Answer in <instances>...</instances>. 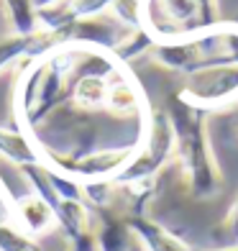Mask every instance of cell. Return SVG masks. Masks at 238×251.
I'll use <instances>...</instances> for the list:
<instances>
[{
    "label": "cell",
    "instance_id": "cell-1",
    "mask_svg": "<svg viewBox=\"0 0 238 251\" xmlns=\"http://www.w3.org/2000/svg\"><path fill=\"white\" fill-rule=\"evenodd\" d=\"M164 113L174 131V159L185 172L190 198L213 200L223 187V177L210 146L208 110L174 93L167 98Z\"/></svg>",
    "mask_w": 238,
    "mask_h": 251
},
{
    "label": "cell",
    "instance_id": "cell-2",
    "mask_svg": "<svg viewBox=\"0 0 238 251\" xmlns=\"http://www.w3.org/2000/svg\"><path fill=\"white\" fill-rule=\"evenodd\" d=\"M143 28L156 41H177L220 26V18L210 16L200 0H141Z\"/></svg>",
    "mask_w": 238,
    "mask_h": 251
},
{
    "label": "cell",
    "instance_id": "cell-3",
    "mask_svg": "<svg viewBox=\"0 0 238 251\" xmlns=\"http://www.w3.org/2000/svg\"><path fill=\"white\" fill-rule=\"evenodd\" d=\"M179 93L205 110L228 105L238 100V64H218L187 75Z\"/></svg>",
    "mask_w": 238,
    "mask_h": 251
},
{
    "label": "cell",
    "instance_id": "cell-4",
    "mask_svg": "<svg viewBox=\"0 0 238 251\" xmlns=\"http://www.w3.org/2000/svg\"><path fill=\"white\" fill-rule=\"evenodd\" d=\"M139 146H103L95 149L79 159H62V162H47L49 167L59 169V172L70 175L79 182H90V179H116L123 167L131 162V156L136 154Z\"/></svg>",
    "mask_w": 238,
    "mask_h": 251
},
{
    "label": "cell",
    "instance_id": "cell-5",
    "mask_svg": "<svg viewBox=\"0 0 238 251\" xmlns=\"http://www.w3.org/2000/svg\"><path fill=\"white\" fill-rule=\"evenodd\" d=\"M128 33L131 31L113 13H97V16L77 18L59 36V47L62 44H72V47H90V49H103L113 54Z\"/></svg>",
    "mask_w": 238,
    "mask_h": 251
},
{
    "label": "cell",
    "instance_id": "cell-6",
    "mask_svg": "<svg viewBox=\"0 0 238 251\" xmlns=\"http://www.w3.org/2000/svg\"><path fill=\"white\" fill-rule=\"evenodd\" d=\"M93 236L97 251H133L136 236L126 215H116L110 208H95Z\"/></svg>",
    "mask_w": 238,
    "mask_h": 251
},
{
    "label": "cell",
    "instance_id": "cell-7",
    "mask_svg": "<svg viewBox=\"0 0 238 251\" xmlns=\"http://www.w3.org/2000/svg\"><path fill=\"white\" fill-rule=\"evenodd\" d=\"M141 93L136 87L133 79L123 72V67L108 77V98H105V110L110 116H116L120 121H143L141 113Z\"/></svg>",
    "mask_w": 238,
    "mask_h": 251
},
{
    "label": "cell",
    "instance_id": "cell-8",
    "mask_svg": "<svg viewBox=\"0 0 238 251\" xmlns=\"http://www.w3.org/2000/svg\"><path fill=\"white\" fill-rule=\"evenodd\" d=\"M10 213H13V223L21 228L24 233L28 236H41V233H49L51 228H56V215H54V208L41 200L39 195H33V192H28V195L13 200V205H10Z\"/></svg>",
    "mask_w": 238,
    "mask_h": 251
},
{
    "label": "cell",
    "instance_id": "cell-9",
    "mask_svg": "<svg viewBox=\"0 0 238 251\" xmlns=\"http://www.w3.org/2000/svg\"><path fill=\"white\" fill-rule=\"evenodd\" d=\"M126 221L143 251H197L149 215H126Z\"/></svg>",
    "mask_w": 238,
    "mask_h": 251
},
{
    "label": "cell",
    "instance_id": "cell-10",
    "mask_svg": "<svg viewBox=\"0 0 238 251\" xmlns=\"http://www.w3.org/2000/svg\"><path fill=\"white\" fill-rule=\"evenodd\" d=\"M56 47H59V41H56L51 33H47V31H36V33H28V36H24V33H13V36L0 39V75L18 59L44 56V54H49Z\"/></svg>",
    "mask_w": 238,
    "mask_h": 251
},
{
    "label": "cell",
    "instance_id": "cell-11",
    "mask_svg": "<svg viewBox=\"0 0 238 251\" xmlns=\"http://www.w3.org/2000/svg\"><path fill=\"white\" fill-rule=\"evenodd\" d=\"M0 156L18 167L41 162V154L36 144L31 141V136L16 126H0Z\"/></svg>",
    "mask_w": 238,
    "mask_h": 251
},
{
    "label": "cell",
    "instance_id": "cell-12",
    "mask_svg": "<svg viewBox=\"0 0 238 251\" xmlns=\"http://www.w3.org/2000/svg\"><path fill=\"white\" fill-rule=\"evenodd\" d=\"M54 215L56 228H62L70 244L93 231V215H90L85 200H59V205L54 208Z\"/></svg>",
    "mask_w": 238,
    "mask_h": 251
},
{
    "label": "cell",
    "instance_id": "cell-13",
    "mask_svg": "<svg viewBox=\"0 0 238 251\" xmlns=\"http://www.w3.org/2000/svg\"><path fill=\"white\" fill-rule=\"evenodd\" d=\"M105 98H108V77H74L70 87V100L82 110H105Z\"/></svg>",
    "mask_w": 238,
    "mask_h": 251
},
{
    "label": "cell",
    "instance_id": "cell-14",
    "mask_svg": "<svg viewBox=\"0 0 238 251\" xmlns=\"http://www.w3.org/2000/svg\"><path fill=\"white\" fill-rule=\"evenodd\" d=\"M8 21L13 26L16 33H36L39 31V21H36V8H33L31 0H3Z\"/></svg>",
    "mask_w": 238,
    "mask_h": 251
},
{
    "label": "cell",
    "instance_id": "cell-15",
    "mask_svg": "<svg viewBox=\"0 0 238 251\" xmlns=\"http://www.w3.org/2000/svg\"><path fill=\"white\" fill-rule=\"evenodd\" d=\"M0 251H44L33 236L24 233L13 221H0Z\"/></svg>",
    "mask_w": 238,
    "mask_h": 251
},
{
    "label": "cell",
    "instance_id": "cell-16",
    "mask_svg": "<svg viewBox=\"0 0 238 251\" xmlns=\"http://www.w3.org/2000/svg\"><path fill=\"white\" fill-rule=\"evenodd\" d=\"M116 187L118 185L113 179H90V182H82V198L87 202H93L95 208H110Z\"/></svg>",
    "mask_w": 238,
    "mask_h": 251
},
{
    "label": "cell",
    "instance_id": "cell-17",
    "mask_svg": "<svg viewBox=\"0 0 238 251\" xmlns=\"http://www.w3.org/2000/svg\"><path fill=\"white\" fill-rule=\"evenodd\" d=\"M113 3H116V0H70V5H72V13H74L77 18L105 13V10H108Z\"/></svg>",
    "mask_w": 238,
    "mask_h": 251
},
{
    "label": "cell",
    "instance_id": "cell-18",
    "mask_svg": "<svg viewBox=\"0 0 238 251\" xmlns=\"http://www.w3.org/2000/svg\"><path fill=\"white\" fill-rule=\"evenodd\" d=\"M236 244H238V198L228 208V215H225L223 223V246H236Z\"/></svg>",
    "mask_w": 238,
    "mask_h": 251
},
{
    "label": "cell",
    "instance_id": "cell-19",
    "mask_svg": "<svg viewBox=\"0 0 238 251\" xmlns=\"http://www.w3.org/2000/svg\"><path fill=\"white\" fill-rule=\"evenodd\" d=\"M31 3H33V8H36V10H41V8H51L56 3H64V0H31Z\"/></svg>",
    "mask_w": 238,
    "mask_h": 251
},
{
    "label": "cell",
    "instance_id": "cell-20",
    "mask_svg": "<svg viewBox=\"0 0 238 251\" xmlns=\"http://www.w3.org/2000/svg\"><path fill=\"white\" fill-rule=\"evenodd\" d=\"M215 251H238V244L236 246H220V249H215Z\"/></svg>",
    "mask_w": 238,
    "mask_h": 251
},
{
    "label": "cell",
    "instance_id": "cell-21",
    "mask_svg": "<svg viewBox=\"0 0 238 251\" xmlns=\"http://www.w3.org/2000/svg\"><path fill=\"white\" fill-rule=\"evenodd\" d=\"M133 251H143V249H141V244H139V241H136V246H133Z\"/></svg>",
    "mask_w": 238,
    "mask_h": 251
}]
</instances>
